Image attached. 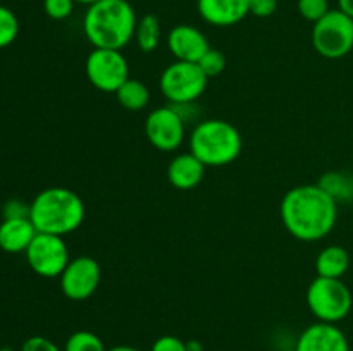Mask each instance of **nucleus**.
I'll list each match as a JSON object with an SVG mask.
<instances>
[{
	"label": "nucleus",
	"mask_w": 353,
	"mask_h": 351,
	"mask_svg": "<svg viewBox=\"0 0 353 351\" xmlns=\"http://www.w3.org/2000/svg\"><path fill=\"white\" fill-rule=\"evenodd\" d=\"M30 219L38 233L62 236L71 234L85 220L81 196L68 188H47L30 203Z\"/></svg>",
	"instance_id": "3"
},
{
	"label": "nucleus",
	"mask_w": 353,
	"mask_h": 351,
	"mask_svg": "<svg viewBox=\"0 0 353 351\" xmlns=\"http://www.w3.org/2000/svg\"><path fill=\"white\" fill-rule=\"evenodd\" d=\"M74 0H43V10L50 19H68L74 10Z\"/></svg>",
	"instance_id": "25"
},
{
	"label": "nucleus",
	"mask_w": 353,
	"mask_h": 351,
	"mask_svg": "<svg viewBox=\"0 0 353 351\" xmlns=\"http://www.w3.org/2000/svg\"><path fill=\"white\" fill-rule=\"evenodd\" d=\"M196 10L212 26H234L250 14V0H196Z\"/></svg>",
	"instance_id": "14"
},
{
	"label": "nucleus",
	"mask_w": 353,
	"mask_h": 351,
	"mask_svg": "<svg viewBox=\"0 0 353 351\" xmlns=\"http://www.w3.org/2000/svg\"><path fill=\"white\" fill-rule=\"evenodd\" d=\"M88 81L103 93H116L130 79V65L121 50L93 48L86 57Z\"/></svg>",
	"instance_id": "8"
},
{
	"label": "nucleus",
	"mask_w": 353,
	"mask_h": 351,
	"mask_svg": "<svg viewBox=\"0 0 353 351\" xmlns=\"http://www.w3.org/2000/svg\"><path fill=\"white\" fill-rule=\"evenodd\" d=\"M64 351H107V348L95 332L76 330L65 341Z\"/></svg>",
	"instance_id": "21"
},
{
	"label": "nucleus",
	"mask_w": 353,
	"mask_h": 351,
	"mask_svg": "<svg viewBox=\"0 0 353 351\" xmlns=\"http://www.w3.org/2000/svg\"><path fill=\"white\" fill-rule=\"evenodd\" d=\"M185 134V119L172 105L154 109L145 120V136L152 147L161 151H174L181 147Z\"/></svg>",
	"instance_id": "10"
},
{
	"label": "nucleus",
	"mask_w": 353,
	"mask_h": 351,
	"mask_svg": "<svg viewBox=\"0 0 353 351\" xmlns=\"http://www.w3.org/2000/svg\"><path fill=\"white\" fill-rule=\"evenodd\" d=\"M350 268V253L340 244L323 248L316 258V272L321 277L341 279Z\"/></svg>",
	"instance_id": "17"
},
{
	"label": "nucleus",
	"mask_w": 353,
	"mask_h": 351,
	"mask_svg": "<svg viewBox=\"0 0 353 351\" xmlns=\"http://www.w3.org/2000/svg\"><path fill=\"white\" fill-rule=\"evenodd\" d=\"M312 45L326 58H341L353 50V19L340 9H331L314 23Z\"/></svg>",
	"instance_id": "7"
},
{
	"label": "nucleus",
	"mask_w": 353,
	"mask_h": 351,
	"mask_svg": "<svg viewBox=\"0 0 353 351\" xmlns=\"http://www.w3.org/2000/svg\"><path fill=\"white\" fill-rule=\"evenodd\" d=\"M186 346H188V351H203L202 344H200L199 341H188Z\"/></svg>",
	"instance_id": "31"
},
{
	"label": "nucleus",
	"mask_w": 353,
	"mask_h": 351,
	"mask_svg": "<svg viewBox=\"0 0 353 351\" xmlns=\"http://www.w3.org/2000/svg\"><path fill=\"white\" fill-rule=\"evenodd\" d=\"M295 351H350V341L336 323L316 322L300 334Z\"/></svg>",
	"instance_id": "12"
},
{
	"label": "nucleus",
	"mask_w": 353,
	"mask_h": 351,
	"mask_svg": "<svg viewBox=\"0 0 353 351\" xmlns=\"http://www.w3.org/2000/svg\"><path fill=\"white\" fill-rule=\"evenodd\" d=\"M137 24V12L128 0H99L83 17V31L93 48L123 50L134 40Z\"/></svg>",
	"instance_id": "2"
},
{
	"label": "nucleus",
	"mask_w": 353,
	"mask_h": 351,
	"mask_svg": "<svg viewBox=\"0 0 353 351\" xmlns=\"http://www.w3.org/2000/svg\"><path fill=\"white\" fill-rule=\"evenodd\" d=\"M102 277V270L95 258L88 255L71 258L68 267L61 274L62 295L72 301H85L97 291Z\"/></svg>",
	"instance_id": "11"
},
{
	"label": "nucleus",
	"mask_w": 353,
	"mask_h": 351,
	"mask_svg": "<svg viewBox=\"0 0 353 351\" xmlns=\"http://www.w3.org/2000/svg\"><path fill=\"white\" fill-rule=\"evenodd\" d=\"M196 64L200 65V69H202L207 78H216L226 69V57H224L223 52L210 47Z\"/></svg>",
	"instance_id": "23"
},
{
	"label": "nucleus",
	"mask_w": 353,
	"mask_h": 351,
	"mask_svg": "<svg viewBox=\"0 0 353 351\" xmlns=\"http://www.w3.org/2000/svg\"><path fill=\"white\" fill-rule=\"evenodd\" d=\"M24 255L31 270L45 279L61 277L71 260L64 237L45 233H38L34 236Z\"/></svg>",
	"instance_id": "9"
},
{
	"label": "nucleus",
	"mask_w": 353,
	"mask_h": 351,
	"mask_svg": "<svg viewBox=\"0 0 353 351\" xmlns=\"http://www.w3.org/2000/svg\"><path fill=\"white\" fill-rule=\"evenodd\" d=\"M279 215L285 229L300 241H319L334 229L338 203L319 184L290 189L281 200Z\"/></svg>",
	"instance_id": "1"
},
{
	"label": "nucleus",
	"mask_w": 353,
	"mask_h": 351,
	"mask_svg": "<svg viewBox=\"0 0 353 351\" xmlns=\"http://www.w3.org/2000/svg\"><path fill=\"white\" fill-rule=\"evenodd\" d=\"M338 9L353 19V0H338Z\"/></svg>",
	"instance_id": "30"
},
{
	"label": "nucleus",
	"mask_w": 353,
	"mask_h": 351,
	"mask_svg": "<svg viewBox=\"0 0 353 351\" xmlns=\"http://www.w3.org/2000/svg\"><path fill=\"white\" fill-rule=\"evenodd\" d=\"M76 3H83V6H93V3H97L99 2V0H74Z\"/></svg>",
	"instance_id": "33"
},
{
	"label": "nucleus",
	"mask_w": 353,
	"mask_h": 351,
	"mask_svg": "<svg viewBox=\"0 0 353 351\" xmlns=\"http://www.w3.org/2000/svg\"><path fill=\"white\" fill-rule=\"evenodd\" d=\"M0 351H12V350H9V348H3V350H0Z\"/></svg>",
	"instance_id": "34"
},
{
	"label": "nucleus",
	"mask_w": 353,
	"mask_h": 351,
	"mask_svg": "<svg viewBox=\"0 0 353 351\" xmlns=\"http://www.w3.org/2000/svg\"><path fill=\"white\" fill-rule=\"evenodd\" d=\"M38 234L30 217L3 219L0 222V250L6 253H24Z\"/></svg>",
	"instance_id": "16"
},
{
	"label": "nucleus",
	"mask_w": 353,
	"mask_h": 351,
	"mask_svg": "<svg viewBox=\"0 0 353 351\" xmlns=\"http://www.w3.org/2000/svg\"><path fill=\"white\" fill-rule=\"evenodd\" d=\"M3 219H23V217H30V205H26L21 200H9L3 205Z\"/></svg>",
	"instance_id": "28"
},
{
	"label": "nucleus",
	"mask_w": 353,
	"mask_h": 351,
	"mask_svg": "<svg viewBox=\"0 0 353 351\" xmlns=\"http://www.w3.org/2000/svg\"><path fill=\"white\" fill-rule=\"evenodd\" d=\"M150 351H188V346L183 339H179L178 336H171V334H165V336L157 337L152 344Z\"/></svg>",
	"instance_id": "26"
},
{
	"label": "nucleus",
	"mask_w": 353,
	"mask_h": 351,
	"mask_svg": "<svg viewBox=\"0 0 353 351\" xmlns=\"http://www.w3.org/2000/svg\"><path fill=\"white\" fill-rule=\"evenodd\" d=\"M278 9V0H250V14L255 17H269Z\"/></svg>",
	"instance_id": "29"
},
{
	"label": "nucleus",
	"mask_w": 353,
	"mask_h": 351,
	"mask_svg": "<svg viewBox=\"0 0 353 351\" xmlns=\"http://www.w3.org/2000/svg\"><path fill=\"white\" fill-rule=\"evenodd\" d=\"M299 12L303 19L317 23L330 12V0H299Z\"/></svg>",
	"instance_id": "24"
},
{
	"label": "nucleus",
	"mask_w": 353,
	"mask_h": 351,
	"mask_svg": "<svg viewBox=\"0 0 353 351\" xmlns=\"http://www.w3.org/2000/svg\"><path fill=\"white\" fill-rule=\"evenodd\" d=\"M107 351H140V350H137V348H133V346H126V344H121V346L109 348Z\"/></svg>",
	"instance_id": "32"
},
{
	"label": "nucleus",
	"mask_w": 353,
	"mask_h": 351,
	"mask_svg": "<svg viewBox=\"0 0 353 351\" xmlns=\"http://www.w3.org/2000/svg\"><path fill=\"white\" fill-rule=\"evenodd\" d=\"M207 83L199 64L174 61L162 71L159 88L169 103H195L205 93Z\"/></svg>",
	"instance_id": "6"
},
{
	"label": "nucleus",
	"mask_w": 353,
	"mask_h": 351,
	"mask_svg": "<svg viewBox=\"0 0 353 351\" xmlns=\"http://www.w3.org/2000/svg\"><path fill=\"white\" fill-rule=\"evenodd\" d=\"M317 184L336 203L353 202V174L341 171L326 172Z\"/></svg>",
	"instance_id": "18"
},
{
	"label": "nucleus",
	"mask_w": 353,
	"mask_h": 351,
	"mask_svg": "<svg viewBox=\"0 0 353 351\" xmlns=\"http://www.w3.org/2000/svg\"><path fill=\"white\" fill-rule=\"evenodd\" d=\"M161 21L155 14H145L141 19H138L137 31H134V40L138 48L143 54H152L161 43Z\"/></svg>",
	"instance_id": "20"
},
{
	"label": "nucleus",
	"mask_w": 353,
	"mask_h": 351,
	"mask_svg": "<svg viewBox=\"0 0 353 351\" xmlns=\"http://www.w3.org/2000/svg\"><path fill=\"white\" fill-rule=\"evenodd\" d=\"M168 48L176 61L199 62L210 45L205 34L190 24H178L168 34Z\"/></svg>",
	"instance_id": "13"
},
{
	"label": "nucleus",
	"mask_w": 353,
	"mask_h": 351,
	"mask_svg": "<svg viewBox=\"0 0 353 351\" xmlns=\"http://www.w3.org/2000/svg\"><path fill=\"white\" fill-rule=\"evenodd\" d=\"M19 34V19L9 7L0 6V48L14 43Z\"/></svg>",
	"instance_id": "22"
},
{
	"label": "nucleus",
	"mask_w": 353,
	"mask_h": 351,
	"mask_svg": "<svg viewBox=\"0 0 353 351\" xmlns=\"http://www.w3.org/2000/svg\"><path fill=\"white\" fill-rule=\"evenodd\" d=\"M114 95H116L119 105L123 109L131 110V112L143 110L150 102V92H148L147 85L131 78Z\"/></svg>",
	"instance_id": "19"
},
{
	"label": "nucleus",
	"mask_w": 353,
	"mask_h": 351,
	"mask_svg": "<svg viewBox=\"0 0 353 351\" xmlns=\"http://www.w3.org/2000/svg\"><path fill=\"white\" fill-rule=\"evenodd\" d=\"M307 306L317 322L338 323L352 312L353 296L341 279L317 275L307 288Z\"/></svg>",
	"instance_id": "5"
},
{
	"label": "nucleus",
	"mask_w": 353,
	"mask_h": 351,
	"mask_svg": "<svg viewBox=\"0 0 353 351\" xmlns=\"http://www.w3.org/2000/svg\"><path fill=\"white\" fill-rule=\"evenodd\" d=\"M21 351H62L54 341L43 336H31L21 346Z\"/></svg>",
	"instance_id": "27"
},
{
	"label": "nucleus",
	"mask_w": 353,
	"mask_h": 351,
	"mask_svg": "<svg viewBox=\"0 0 353 351\" xmlns=\"http://www.w3.org/2000/svg\"><path fill=\"white\" fill-rule=\"evenodd\" d=\"M243 140L236 127L223 119H205L190 136V151L205 167L230 165L240 157Z\"/></svg>",
	"instance_id": "4"
},
{
	"label": "nucleus",
	"mask_w": 353,
	"mask_h": 351,
	"mask_svg": "<svg viewBox=\"0 0 353 351\" xmlns=\"http://www.w3.org/2000/svg\"><path fill=\"white\" fill-rule=\"evenodd\" d=\"M205 165L192 153H179L171 160L168 167V179L171 186L181 191L196 188L205 176Z\"/></svg>",
	"instance_id": "15"
}]
</instances>
